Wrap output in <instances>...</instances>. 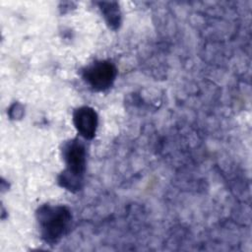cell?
Returning a JSON list of instances; mask_svg holds the SVG:
<instances>
[{
	"instance_id": "cell-1",
	"label": "cell",
	"mask_w": 252,
	"mask_h": 252,
	"mask_svg": "<svg viewBox=\"0 0 252 252\" xmlns=\"http://www.w3.org/2000/svg\"><path fill=\"white\" fill-rule=\"evenodd\" d=\"M62 156L65 169L58 176L61 187L77 192L83 188L87 167V148L78 138L71 139L63 144Z\"/></svg>"
},
{
	"instance_id": "cell-2",
	"label": "cell",
	"mask_w": 252,
	"mask_h": 252,
	"mask_svg": "<svg viewBox=\"0 0 252 252\" xmlns=\"http://www.w3.org/2000/svg\"><path fill=\"white\" fill-rule=\"evenodd\" d=\"M35 216L41 238L50 245L58 243L71 227L72 213L66 206L45 204L37 209Z\"/></svg>"
},
{
	"instance_id": "cell-3",
	"label": "cell",
	"mask_w": 252,
	"mask_h": 252,
	"mask_svg": "<svg viewBox=\"0 0 252 252\" xmlns=\"http://www.w3.org/2000/svg\"><path fill=\"white\" fill-rule=\"evenodd\" d=\"M117 76L116 66L109 60H98L89 64L82 71L84 81L96 92L108 90Z\"/></svg>"
},
{
	"instance_id": "cell-4",
	"label": "cell",
	"mask_w": 252,
	"mask_h": 252,
	"mask_svg": "<svg viewBox=\"0 0 252 252\" xmlns=\"http://www.w3.org/2000/svg\"><path fill=\"white\" fill-rule=\"evenodd\" d=\"M73 122L80 136L84 139L91 140L95 135L98 125V116L94 108L81 106L74 110Z\"/></svg>"
},
{
	"instance_id": "cell-5",
	"label": "cell",
	"mask_w": 252,
	"mask_h": 252,
	"mask_svg": "<svg viewBox=\"0 0 252 252\" xmlns=\"http://www.w3.org/2000/svg\"><path fill=\"white\" fill-rule=\"evenodd\" d=\"M99 9L112 30H117L121 25V12L117 2H99Z\"/></svg>"
},
{
	"instance_id": "cell-6",
	"label": "cell",
	"mask_w": 252,
	"mask_h": 252,
	"mask_svg": "<svg viewBox=\"0 0 252 252\" xmlns=\"http://www.w3.org/2000/svg\"><path fill=\"white\" fill-rule=\"evenodd\" d=\"M19 112L22 113V114L24 113L23 106L21 104H19V103H14L12 105V107L10 108V116L12 118H21L22 115L19 114Z\"/></svg>"
}]
</instances>
